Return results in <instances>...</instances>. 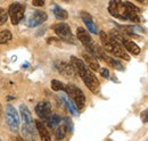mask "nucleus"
<instances>
[{
	"mask_svg": "<svg viewBox=\"0 0 148 141\" xmlns=\"http://www.w3.org/2000/svg\"><path fill=\"white\" fill-rule=\"evenodd\" d=\"M108 12L113 17L122 21H132L140 22V9L131 2L123 1H111L108 3Z\"/></svg>",
	"mask_w": 148,
	"mask_h": 141,
	"instance_id": "1",
	"label": "nucleus"
},
{
	"mask_svg": "<svg viewBox=\"0 0 148 141\" xmlns=\"http://www.w3.org/2000/svg\"><path fill=\"white\" fill-rule=\"evenodd\" d=\"M71 65L75 70V73H77L80 75V77L83 80L84 84L89 88V90L93 93H98L99 92V81L92 74V72L89 70V67L84 64V62L73 56V57H71Z\"/></svg>",
	"mask_w": 148,
	"mask_h": 141,
	"instance_id": "2",
	"label": "nucleus"
},
{
	"mask_svg": "<svg viewBox=\"0 0 148 141\" xmlns=\"http://www.w3.org/2000/svg\"><path fill=\"white\" fill-rule=\"evenodd\" d=\"M64 91L70 97L69 99L73 103L77 109H82L86 106V96L80 88H77L76 86H74L72 83H69L65 86Z\"/></svg>",
	"mask_w": 148,
	"mask_h": 141,
	"instance_id": "3",
	"label": "nucleus"
},
{
	"mask_svg": "<svg viewBox=\"0 0 148 141\" xmlns=\"http://www.w3.org/2000/svg\"><path fill=\"white\" fill-rule=\"evenodd\" d=\"M6 123L12 132H17L19 129V115L13 105L6 106Z\"/></svg>",
	"mask_w": 148,
	"mask_h": 141,
	"instance_id": "4",
	"label": "nucleus"
},
{
	"mask_svg": "<svg viewBox=\"0 0 148 141\" xmlns=\"http://www.w3.org/2000/svg\"><path fill=\"white\" fill-rule=\"evenodd\" d=\"M8 16L12 19L13 25H17L19 22L24 18V14H25V6L23 3L19 2H14L9 6L8 10Z\"/></svg>",
	"mask_w": 148,
	"mask_h": 141,
	"instance_id": "5",
	"label": "nucleus"
},
{
	"mask_svg": "<svg viewBox=\"0 0 148 141\" xmlns=\"http://www.w3.org/2000/svg\"><path fill=\"white\" fill-rule=\"evenodd\" d=\"M55 33L58 36L60 40L65 41V42H74L73 39V34H72V31L70 29V25H67L66 23H58V24H55L53 26Z\"/></svg>",
	"mask_w": 148,
	"mask_h": 141,
	"instance_id": "6",
	"label": "nucleus"
},
{
	"mask_svg": "<svg viewBox=\"0 0 148 141\" xmlns=\"http://www.w3.org/2000/svg\"><path fill=\"white\" fill-rule=\"evenodd\" d=\"M111 39H112V46H111L110 53H111L112 55H114L115 57H120V58H122V59L130 60V56L128 55V53L125 51V49L123 48L122 43H121L119 40L112 38V36H111Z\"/></svg>",
	"mask_w": 148,
	"mask_h": 141,
	"instance_id": "7",
	"label": "nucleus"
},
{
	"mask_svg": "<svg viewBox=\"0 0 148 141\" xmlns=\"http://www.w3.org/2000/svg\"><path fill=\"white\" fill-rule=\"evenodd\" d=\"M36 114L42 121H47L51 115V105L48 101H40L36 106Z\"/></svg>",
	"mask_w": 148,
	"mask_h": 141,
	"instance_id": "8",
	"label": "nucleus"
},
{
	"mask_svg": "<svg viewBox=\"0 0 148 141\" xmlns=\"http://www.w3.org/2000/svg\"><path fill=\"white\" fill-rule=\"evenodd\" d=\"M22 133L24 137V141H38L36 123H33V122L30 124H23Z\"/></svg>",
	"mask_w": 148,
	"mask_h": 141,
	"instance_id": "9",
	"label": "nucleus"
},
{
	"mask_svg": "<svg viewBox=\"0 0 148 141\" xmlns=\"http://www.w3.org/2000/svg\"><path fill=\"white\" fill-rule=\"evenodd\" d=\"M47 18H48V16H47V14L45 12H42V10H36L33 14H31V16L29 18L27 25L30 27H36V26L41 25L42 23H45L47 21Z\"/></svg>",
	"mask_w": 148,
	"mask_h": 141,
	"instance_id": "10",
	"label": "nucleus"
},
{
	"mask_svg": "<svg viewBox=\"0 0 148 141\" xmlns=\"http://www.w3.org/2000/svg\"><path fill=\"white\" fill-rule=\"evenodd\" d=\"M56 68L58 70V72L60 74H63L66 77H73L75 75V70L72 67L71 64L65 63V62H57L56 63Z\"/></svg>",
	"mask_w": 148,
	"mask_h": 141,
	"instance_id": "11",
	"label": "nucleus"
},
{
	"mask_svg": "<svg viewBox=\"0 0 148 141\" xmlns=\"http://www.w3.org/2000/svg\"><path fill=\"white\" fill-rule=\"evenodd\" d=\"M81 16H82L83 23L86 24V26H87L88 31H89V32H91V33H93V34H98V33H99V31H98L97 25H96V24H95V22H93L92 17H91L89 14L84 13V12H82V13H81Z\"/></svg>",
	"mask_w": 148,
	"mask_h": 141,
	"instance_id": "12",
	"label": "nucleus"
},
{
	"mask_svg": "<svg viewBox=\"0 0 148 141\" xmlns=\"http://www.w3.org/2000/svg\"><path fill=\"white\" fill-rule=\"evenodd\" d=\"M123 48L125 50H128L132 55H139L140 53V47H138L137 43H134L132 40H130L128 38H123V40L121 41Z\"/></svg>",
	"mask_w": 148,
	"mask_h": 141,
	"instance_id": "13",
	"label": "nucleus"
},
{
	"mask_svg": "<svg viewBox=\"0 0 148 141\" xmlns=\"http://www.w3.org/2000/svg\"><path fill=\"white\" fill-rule=\"evenodd\" d=\"M36 129H37V132L40 136V140L41 141H53L51 140V137L47 130V127L45 126V124L42 123L41 121H36Z\"/></svg>",
	"mask_w": 148,
	"mask_h": 141,
	"instance_id": "14",
	"label": "nucleus"
},
{
	"mask_svg": "<svg viewBox=\"0 0 148 141\" xmlns=\"http://www.w3.org/2000/svg\"><path fill=\"white\" fill-rule=\"evenodd\" d=\"M83 58H84V60H86L84 64H86L88 67H90L92 70L97 72V70H100V65H99V63H98V59H97L96 57H93L92 55H90V53H83Z\"/></svg>",
	"mask_w": 148,
	"mask_h": 141,
	"instance_id": "15",
	"label": "nucleus"
},
{
	"mask_svg": "<svg viewBox=\"0 0 148 141\" xmlns=\"http://www.w3.org/2000/svg\"><path fill=\"white\" fill-rule=\"evenodd\" d=\"M19 114H21L23 124H30L33 122V120H32V114H31V112L29 110V108H27L26 105L19 106Z\"/></svg>",
	"mask_w": 148,
	"mask_h": 141,
	"instance_id": "16",
	"label": "nucleus"
},
{
	"mask_svg": "<svg viewBox=\"0 0 148 141\" xmlns=\"http://www.w3.org/2000/svg\"><path fill=\"white\" fill-rule=\"evenodd\" d=\"M67 131H69V129H67L66 124L60 123L57 127L54 129V137H55V140L56 141H62L64 138H65V136H66Z\"/></svg>",
	"mask_w": 148,
	"mask_h": 141,
	"instance_id": "17",
	"label": "nucleus"
},
{
	"mask_svg": "<svg viewBox=\"0 0 148 141\" xmlns=\"http://www.w3.org/2000/svg\"><path fill=\"white\" fill-rule=\"evenodd\" d=\"M54 15H55V17L57 18V19H59V21H65V19H67V17H69L67 12H66L65 9L60 8V7L57 6V5L54 7Z\"/></svg>",
	"mask_w": 148,
	"mask_h": 141,
	"instance_id": "18",
	"label": "nucleus"
},
{
	"mask_svg": "<svg viewBox=\"0 0 148 141\" xmlns=\"http://www.w3.org/2000/svg\"><path fill=\"white\" fill-rule=\"evenodd\" d=\"M46 122L48 123V126H49V127L55 129V127H57L59 124L62 123V118H60V116H58V115H56V114H51L50 117H49Z\"/></svg>",
	"mask_w": 148,
	"mask_h": 141,
	"instance_id": "19",
	"label": "nucleus"
},
{
	"mask_svg": "<svg viewBox=\"0 0 148 141\" xmlns=\"http://www.w3.org/2000/svg\"><path fill=\"white\" fill-rule=\"evenodd\" d=\"M62 97H63V100H64V103H65V105L67 106V108H69V110L71 112V114L74 115V116H79V112H77V108L74 106V104L66 97V96H64V94H62Z\"/></svg>",
	"mask_w": 148,
	"mask_h": 141,
	"instance_id": "20",
	"label": "nucleus"
},
{
	"mask_svg": "<svg viewBox=\"0 0 148 141\" xmlns=\"http://www.w3.org/2000/svg\"><path fill=\"white\" fill-rule=\"evenodd\" d=\"M12 39H13V34H12L9 31L5 30V31H1V32H0V43H1V44L8 43Z\"/></svg>",
	"mask_w": 148,
	"mask_h": 141,
	"instance_id": "21",
	"label": "nucleus"
},
{
	"mask_svg": "<svg viewBox=\"0 0 148 141\" xmlns=\"http://www.w3.org/2000/svg\"><path fill=\"white\" fill-rule=\"evenodd\" d=\"M64 88H65V86L60 81H58V80H53L51 81V89L54 91H64Z\"/></svg>",
	"mask_w": 148,
	"mask_h": 141,
	"instance_id": "22",
	"label": "nucleus"
},
{
	"mask_svg": "<svg viewBox=\"0 0 148 141\" xmlns=\"http://www.w3.org/2000/svg\"><path fill=\"white\" fill-rule=\"evenodd\" d=\"M7 19H8V13H7V10L3 9V8H0V25L5 24L7 22Z\"/></svg>",
	"mask_w": 148,
	"mask_h": 141,
	"instance_id": "23",
	"label": "nucleus"
},
{
	"mask_svg": "<svg viewBox=\"0 0 148 141\" xmlns=\"http://www.w3.org/2000/svg\"><path fill=\"white\" fill-rule=\"evenodd\" d=\"M99 72H100V74H101L103 77H106V79L110 77V70H107V68H100Z\"/></svg>",
	"mask_w": 148,
	"mask_h": 141,
	"instance_id": "24",
	"label": "nucleus"
},
{
	"mask_svg": "<svg viewBox=\"0 0 148 141\" xmlns=\"http://www.w3.org/2000/svg\"><path fill=\"white\" fill-rule=\"evenodd\" d=\"M32 5L36 6V7H42L45 5V1H42V0H33Z\"/></svg>",
	"mask_w": 148,
	"mask_h": 141,
	"instance_id": "25",
	"label": "nucleus"
},
{
	"mask_svg": "<svg viewBox=\"0 0 148 141\" xmlns=\"http://www.w3.org/2000/svg\"><path fill=\"white\" fill-rule=\"evenodd\" d=\"M147 114H148V110H147V109H145V110H144V112L141 113V120L144 121V123H147V120H148Z\"/></svg>",
	"mask_w": 148,
	"mask_h": 141,
	"instance_id": "26",
	"label": "nucleus"
},
{
	"mask_svg": "<svg viewBox=\"0 0 148 141\" xmlns=\"http://www.w3.org/2000/svg\"><path fill=\"white\" fill-rule=\"evenodd\" d=\"M15 141H24V139H23L22 137H16V139H15Z\"/></svg>",
	"mask_w": 148,
	"mask_h": 141,
	"instance_id": "27",
	"label": "nucleus"
},
{
	"mask_svg": "<svg viewBox=\"0 0 148 141\" xmlns=\"http://www.w3.org/2000/svg\"><path fill=\"white\" fill-rule=\"evenodd\" d=\"M1 114H2V107L0 105V116H1Z\"/></svg>",
	"mask_w": 148,
	"mask_h": 141,
	"instance_id": "28",
	"label": "nucleus"
}]
</instances>
